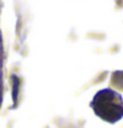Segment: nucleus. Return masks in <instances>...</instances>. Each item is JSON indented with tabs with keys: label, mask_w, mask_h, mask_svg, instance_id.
<instances>
[{
	"label": "nucleus",
	"mask_w": 123,
	"mask_h": 128,
	"mask_svg": "<svg viewBox=\"0 0 123 128\" xmlns=\"http://www.w3.org/2000/svg\"><path fill=\"white\" fill-rule=\"evenodd\" d=\"M11 80H12V100H13V104L16 106L17 99H19V92H20L21 80H20V78H19L16 74H13L11 77Z\"/></svg>",
	"instance_id": "nucleus-2"
},
{
	"label": "nucleus",
	"mask_w": 123,
	"mask_h": 128,
	"mask_svg": "<svg viewBox=\"0 0 123 128\" xmlns=\"http://www.w3.org/2000/svg\"><path fill=\"white\" fill-rule=\"evenodd\" d=\"M94 114L107 123H116L123 118V98L112 88H103L94 95L90 103Z\"/></svg>",
	"instance_id": "nucleus-1"
},
{
	"label": "nucleus",
	"mask_w": 123,
	"mask_h": 128,
	"mask_svg": "<svg viewBox=\"0 0 123 128\" xmlns=\"http://www.w3.org/2000/svg\"><path fill=\"white\" fill-rule=\"evenodd\" d=\"M0 92H2V91H0Z\"/></svg>",
	"instance_id": "nucleus-4"
},
{
	"label": "nucleus",
	"mask_w": 123,
	"mask_h": 128,
	"mask_svg": "<svg viewBox=\"0 0 123 128\" xmlns=\"http://www.w3.org/2000/svg\"><path fill=\"white\" fill-rule=\"evenodd\" d=\"M111 84L115 88L123 90V72H114L111 74Z\"/></svg>",
	"instance_id": "nucleus-3"
}]
</instances>
